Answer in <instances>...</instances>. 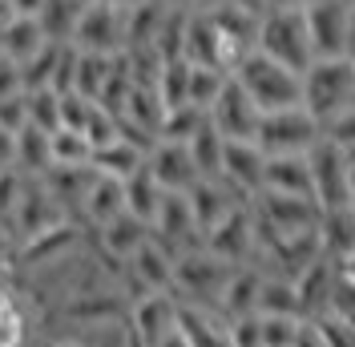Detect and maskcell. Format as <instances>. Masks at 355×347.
Returning a JSON list of instances; mask_svg holds the SVG:
<instances>
[{"label": "cell", "mask_w": 355, "mask_h": 347, "mask_svg": "<svg viewBox=\"0 0 355 347\" xmlns=\"http://www.w3.org/2000/svg\"><path fill=\"white\" fill-rule=\"evenodd\" d=\"M303 109L319 126H327L335 117H343L355 109V61L352 57H327L315 61L303 73Z\"/></svg>", "instance_id": "cell-1"}, {"label": "cell", "mask_w": 355, "mask_h": 347, "mask_svg": "<svg viewBox=\"0 0 355 347\" xmlns=\"http://www.w3.org/2000/svg\"><path fill=\"white\" fill-rule=\"evenodd\" d=\"M254 49L279 61L291 73H307L315 65V49H311V33H307V17L303 12H291V8H266L259 17V37Z\"/></svg>", "instance_id": "cell-2"}, {"label": "cell", "mask_w": 355, "mask_h": 347, "mask_svg": "<svg viewBox=\"0 0 355 347\" xmlns=\"http://www.w3.org/2000/svg\"><path fill=\"white\" fill-rule=\"evenodd\" d=\"M230 77H234V81L243 85L246 97L259 105V113H279V109L303 105V77L291 73V69H283L279 61L263 57L259 49H254Z\"/></svg>", "instance_id": "cell-3"}, {"label": "cell", "mask_w": 355, "mask_h": 347, "mask_svg": "<svg viewBox=\"0 0 355 347\" xmlns=\"http://www.w3.org/2000/svg\"><path fill=\"white\" fill-rule=\"evenodd\" d=\"M230 275H234V266L214 259L206 246L182 251L174 259V299L178 303H198V307H214L218 311V299L226 291V282H230Z\"/></svg>", "instance_id": "cell-4"}, {"label": "cell", "mask_w": 355, "mask_h": 347, "mask_svg": "<svg viewBox=\"0 0 355 347\" xmlns=\"http://www.w3.org/2000/svg\"><path fill=\"white\" fill-rule=\"evenodd\" d=\"M319 142H323V126L303 105L279 109V113H263L259 137H254V146L266 158H279V153H311Z\"/></svg>", "instance_id": "cell-5"}, {"label": "cell", "mask_w": 355, "mask_h": 347, "mask_svg": "<svg viewBox=\"0 0 355 347\" xmlns=\"http://www.w3.org/2000/svg\"><path fill=\"white\" fill-rule=\"evenodd\" d=\"M69 44L81 49V53H97V57H117V53H125V44H130L125 12L101 4V0H89L85 8H81V21L73 28V41Z\"/></svg>", "instance_id": "cell-6"}, {"label": "cell", "mask_w": 355, "mask_h": 347, "mask_svg": "<svg viewBox=\"0 0 355 347\" xmlns=\"http://www.w3.org/2000/svg\"><path fill=\"white\" fill-rule=\"evenodd\" d=\"M254 210V222H259V235H303V230H315L319 226V206L315 198H295V194H263L250 202Z\"/></svg>", "instance_id": "cell-7"}, {"label": "cell", "mask_w": 355, "mask_h": 347, "mask_svg": "<svg viewBox=\"0 0 355 347\" xmlns=\"http://www.w3.org/2000/svg\"><path fill=\"white\" fill-rule=\"evenodd\" d=\"M202 246L214 255V259L230 262V266H246V262L259 255V222L250 206H239L222 218L214 230L202 235Z\"/></svg>", "instance_id": "cell-8"}, {"label": "cell", "mask_w": 355, "mask_h": 347, "mask_svg": "<svg viewBox=\"0 0 355 347\" xmlns=\"http://www.w3.org/2000/svg\"><path fill=\"white\" fill-rule=\"evenodd\" d=\"M307 162H311V186H315V202H319V210H339V206H347L352 158L323 137V142L307 153Z\"/></svg>", "instance_id": "cell-9"}, {"label": "cell", "mask_w": 355, "mask_h": 347, "mask_svg": "<svg viewBox=\"0 0 355 347\" xmlns=\"http://www.w3.org/2000/svg\"><path fill=\"white\" fill-rule=\"evenodd\" d=\"M61 222H69L65 206L53 198V190L44 186L41 178H28L21 206H17V214H12V222H8V239L21 246V242L37 239V235H44V230L61 226Z\"/></svg>", "instance_id": "cell-10"}, {"label": "cell", "mask_w": 355, "mask_h": 347, "mask_svg": "<svg viewBox=\"0 0 355 347\" xmlns=\"http://www.w3.org/2000/svg\"><path fill=\"white\" fill-rule=\"evenodd\" d=\"M206 117H210V126L222 133V142H254V137H259V121H263L259 105L246 97L243 85H239L234 77L222 85L218 101L206 109Z\"/></svg>", "instance_id": "cell-11"}, {"label": "cell", "mask_w": 355, "mask_h": 347, "mask_svg": "<svg viewBox=\"0 0 355 347\" xmlns=\"http://www.w3.org/2000/svg\"><path fill=\"white\" fill-rule=\"evenodd\" d=\"M178 331V299L170 291L157 295H141L130 307V335L137 347H157L166 335Z\"/></svg>", "instance_id": "cell-12"}, {"label": "cell", "mask_w": 355, "mask_h": 347, "mask_svg": "<svg viewBox=\"0 0 355 347\" xmlns=\"http://www.w3.org/2000/svg\"><path fill=\"white\" fill-rule=\"evenodd\" d=\"M150 230H154V239L162 242L166 251H174V255L202 246V230H198V222H194V210H190V198L186 194H166L162 198V206H157Z\"/></svg>", "instance_id": "cell-13"}, {"label": "cell", "mask_w": 355, "mask_h": 347, "mask_svg": "<svg viewBox=\"0 0 355 347\" xmlns=\"http://www.w3.org/2000/svg\"><path fill=\"white\" fill-rule=\"evenodd\" d=\"M303 17H307L315 61L347 57V0H319V4H311Z\"/></svg>", "instance_id": "cell-14"}, {"label": "cell", "mask_w": 355, "mask_h": 347, "mask_svg": "<svg viewBox=\"0 0 355 347\" xmlns=\"http://www.w3.org/2000/svg\"><path fill=\"white\" fill-rule=\"evenodd\" d=\"M146 170L166 194H190L198 186V166L190 158V146H178V142H157L154 150L146 153Z\"/></svg>", "instance_id": "cell-15"}, {"label": "cell", "mask_w": 355, "mask_h": 347, "mask_svg": "<svg viewBox=\"0 0 355 347\" xmlns=\"http://www.w3.org/2000/svg\"><path fill=\"white\" fill-rule=\"evenodd\" d=\"M263 170H266V153L254 142H226L218 182H226L243 202H254L263 194Z\"/></svg>", "instance_id": "cell-16"}, {"label": "cell", "mask_w": 355, "mask_h": 347, "mask_svg": "<svg viewBox=\"0 0 355 347\" xmlns=\"http://www.w3.org/2000/svg\"><path fill=\"white\" fill-rule=\"evenodd\" d=\"M174 259H178L174 251H166L157 239H150L125 262V271L141 287V295H157V291H170L174 295Z\"/></svg>", "instance_id": "cell-17"}, {"label": "cell", "mask_w": 355, "mask_h": 347, "mask_svg": "<svg viewBox=\"0 0 355 347\" xmlns=\"http://www.w3.org/2000/svg\"><path fill=\"white\" fill-rule=\"evenodd\" d=\"M339 287V262L335 259H319L311 262L307 271L295 275V291H299V303H303V319H319L331 311V295Z\"/></svg>", "instance_id": "cell-18"}, {"label": "cell", "mask_w": 355, "mask_h": 347, "mask_svg": "<svg viewBox=\"0 0 355 347\" xmlns=\"http://www.w3.org/2000/svg\"><path fill=\"white\" fill-rule=\"evenodd\" d=\"M178 331L190 347H230V319L214 307L178 303Z\"/></svg>", "instance_id": "cell-19"}, {"label": "cell", "mask_w": 355, "mask_h": 347, "mask_svg": "<svg viewBox=\"0 0 355 347\" xmlns=\"http://www.w3.org/2000/svg\"><path fill=\"white\" fill-rule=\"evenodd\" d=\"M263 190H270V194L315 198V186H311V162H307V153H279V158H266V170H263ZM315 206H319V202H315Z\"/></svg>", "instance_id": "cell-20"}, {"label": "cell", "mask_w": 355, "mask_h": 347, "mask_svg": "<svg viewBox=\"0 0 355 347\" xmlns=\"http://www.w3.org/2000/svg\"><path fill=\"white\" fill-rule=\"evenodd\" d=\"M77 242H81L77 222H61V226L37 235V239L21 242V246H17V262H21V266H53V262H65V255Z\"/></svg>", "instance_id": "cell-21"}, {"label": "cell", "mask_w": 355, "mask_h": 347, "mask_svg": "<svg viewBox=\"0 0 355 347\" xmlns=\"http://www.w3.org/2000/svg\"><path fill=\"white\" fill-rule=\"evenodd\" d=\"M44 44H53V41L44 37L41 21H33V17H12V21L0 28V57L12 61L17 69H24L28 61H37L44 53Z\"/></svg>", "instance_id": "cell-22"}, {"label": "cell", "mask_w": 355, "mask_h": 347, "mask_svg": "<svg viewBox=\"0 0 355 347\" xmlns=\"http://www.w3.org/2000/svg\"><path fill=\"white\" fill-rule=\"evenodd\" d=\"M186 198H190V210H194V222H198L202 235H206V230H214V226H218L230 210L250 206V202H243V198L234 194L226 182H198V186H194Z\"/></svg>", "instance_id": "cell-23"}, {"label": "cell", "mask_w": 355, "mask_h": 347, "mask_svg": "<svg viewBox=\"0 0 355 347\" xmlns=\"http://www.w3.org/2000/svg\"><path fill=\"white\" fill-rule=\"evenodd\" d=\"M97 235H101V251H105L113 262H130L146 242L154 239L150 222H141V218H133V214H117L113 222H105Z\"/></svg>", "instance_id": "cell-24"}, {"label": "cell", "mask_w": 355, "mask_h": 347, "mask_svg": "<svg viewBox=\"0 0 355 347\" xmlns=\"http://www.w3.org/2000/svg\"><path fill=\"white\" fill-rule=\"evenodd\" d=\"M263 271L254 266V262H246V266H234V275L226 282V291H222L218 299V315L226 319H239V315H254L259 311V291H263Z\"/></svg>", "instance_id": "cell-25"}, {"label": "cell", "mask_w": 355, "mask_h": 347, "mask_svg": "<svg viewBox=\"0 0 355 347\" xmlns=\"http://www.w3.org/2000/svg\"><path fill=\"white\" fill-rule=\"evenodd\" d=\"M89 166L97 174H105V178H113V182H130L133 174L146 170V150L125 142V137H113V142L93 150V162Z\"/></svg>", "instance_id": "cell-26"}, {"label": "cell", "mask_w": 355, "mask_h": 347, "mask_svg": "<svg viewBox=\"0 0 355 347\" xmlns=\"http://www.w3.org/2000/svg\"><path fill=\"white\" fill-rule=\"evenodd\" d=\"M81 214L97 230L105 222H113L117 214H125V182H113V178L93 170V182H89V190H85V202H81Z\"/></svg>", "instance_id": "cell-27"}, {"label": "cell", "mask_w": 355, "mask_h": 347, "mask_svg": "<svg viewBox=\"0 0 355 347\" xmlns=\"http://www.w3.org/2000/svg\"><path fill=\"white\" fill-rule=\"evenodd\" d=\"M319 239H323V255L335 262L355 255V214L347 206L339 210H323L319 214Z\"/></svg>", "instance_id": "cell-28"}, {"label": "cell", "mask_w": 355, "mask_h": 347, "mask_svg": "<svg viewBox=\"0 0 355 347\" xmlns=\"http://www.w3.org/2000/svg\"><path fill=\"white\" fill-rule=\"evenodd\" d=\"M254 315H283V319H303V303H299V291L295 279L287 275H266L263 291H259V311Z\"/></svg>", "instance_id": "cell-29"}, {"label": "cell", "mask_w": 355, "mask_h": 347, "mask_svg": "<svg viewBox=\"0 0 355 347\" xmlns=\"http://www.w3.org/2000/svg\"><path fill=\"white\" fill-rule=\"evenodd\" d=\"M24 178H44L53 170V153H49V133L24 126L17 133V162H12Z\"/></svg>", "instance_id": "cell-30"}, {"label": "cell", "mask_w": 355, "mask_h": 347, "mask_svg": "<svg viewBox=\"0 0 355 347\" xmlns=\"http://www.w3.org/2000/svg\"><path fill=\"white\" fill-rule=\"evenodd\" d=\"M113 73V57H97V53H81L77 49V69H73V89L69 93H81L89 101H101V89Z\"/></svg>", "instance_id": "cell-31"}, {"label": "cell", "mask_w": 355, "mask_h": 347, "mask_svg": "<svg viewBox=\"0 0 355 347\" xmlns=\"http://www.w3.org/2000/svg\"><path fill=\"white\" fill-rule=\"evenodd\" d=\"M49 153H53V170H85L93 162V142L77 130H57L49 137Z\"/></svg>", "instance_id": "cell-32"}, {"label": "cell", "mask_w": 355, "mask_h": 347, "mask_svg": "<svg viewBox=\"0 0 355 347\" xmlns=\"http://www.w3.org/2000/svg\"><path fill=\"white\" fill-rule=\"evenodd\" d=\"M81 8H85V0H44L41 17H37L44 37L57 44H69L73 41V28L81 21Z\"/></svg>", "instance_id": "cell-33"}, {"label": "cell", "mask_w": 355, "mask_h": 347, "mask_svg": "<svg viewBox=\"0 0 355 347\" xmlns=\"http://www.w3.org/2000/svg\"><path fill=\"white\" fill-rule=\"evenodd\" d=\"M206 126H210V117H206V109H198V105L166 109L162 130H157V142H178V146H190V142H194V133L206 130Z\"/></svg>", "instance_id": "cell-34"}, {"label": "cell", "mask_w": 355, "mask_h": 347, "mask_svg": "<svg viewBox=\"0 0 355 347\" xmlns=\"http://www.w3.org/2000/svg\"><path fill=\"white\" fill-rule=\"evenodd\" d=\"M162 198H166V190H162L154 178H150V170L133 174L130 182H125V214L141 218V222H154Z\"/></svg>", "instance_id": "cell-35"}, {"label": "cell", "mask_w": 355, "mask_h": 347, "mask_svg": "<svg viewBox=\"0 0 355 347\" xmlns=\"http://www.w3.org/2000/svg\"><path fill=\"white\" fill-rule=\"evenodd\" d=\"M222 153H226V142H222V133L214 130V126H206V130L194 133L190 158H194V166H198L202 182H218L222 178Z\"/></svg>", "instance_id": "cell-36"}, {"label": "cell", "mask_w": 355, "mask_h": 347, "mask_svg": "<svg viewBox=\"0 0 355 347\" xmlns=\"http://www.w3.org/2000/svg\"><path fill=\"white\" fill-rule=\"evenodd\" d=\"M28 126L49 137L61 130V93L57 89H28Z\"/></svg>", "instance_id": "cell-37"}, {"label": "cell", "mask_w": 355, "mask_h": 347, "mask_svg": "<svg viewBox=\"0 0 355 347\" xmlns=\"http://www.w3.org/2000/svg\"><path fill=\"white\" fill-rule=\"evenodd\" d=\"M230 81V73H222V69H210V65H190V93H186V101L198 109H210L218 101L222 85Z\"/></svg>", "instance_id": "cell-38"}, {"label": "cell", "mask_w": 355, "mask_h": 347, "mask_svg": "<svg viewBox=\"0 0 355 347\" xmlns=\"http://www.w3.org/2000/svg\"><path fill=\"white\" fill-rule=\"evenodd\" d=\"M24 307L12 291H0V347H21L24 344Z\"/></svg>", "instance_id": "cell-39"}, {"label": "cell", "mask_w": 355, "mask_h": 347, "mask_svg": "<svg viewBox=\"0 0 355 347\" xmlns=\"http://www.w3.org/2000/svg\"><path fill=\"white\" fill-rule=\"evenodd\" d=\"M24 186H28V178H24V174L17 170V166L0 170V222H4V230H8V222H12L17 206H21Z\"/></svg>", "instance_id": "cell-40"}, {"label": "cell", "mask_w": 355, "mask_h": 347, "mask_svg": "<svg viewBox=\"0 0 355 347\" xmlns=\"http://www.w3.org/2000/svg\"><path fill=\"white\" fill-rule=\"evenodd\" d=\"M69 315L89 323V327H97L101 319H110V315H121V307L113 303L110 295H77L73 307H69Z\"/></svg>", "instance_id": "cell-41"}, {"label": "cell", "mask_w": 355, "mask_h": 347, "mask_svg": "<svg viewBox=\"0 0 355 347\" xmlns=\"http://www.w3.org/2000/svg\"><path fill=\"white\" fill-rule=\"evenodd\" d=\"M263 319V347H295L307 319H283V315H259Z\"/></svg>", "instance_id": "cell-42"}, {"label": "cell", "mask_w": 355, "mask_h": 347, "mask_svg": "<svg viewBox=\"0 0 355 347\" xmlns=\"http://www.w3.org/2000/svg\"><path fill=\"white\" fill-rule=\"evenodd\" d=\"M323 137H327L331 146H339V150L355 162V109H347L343 117L327 121V126H323Z\"/></svg>", "instance_id": "cell-43"}, {"label": "cell", "mask_w": 355, "mask_h": 347, "mask_svg": "<svg viewBox=\"0 0 355 347\" xmlns=\"http://www.w3.org/2000/svg\"><path fill=\"white\" fill-rule=\"evenodd\" d=\"M230 347H263V319L259 315L230 319Z\"/></svg>", "instance_id": "cell-44"}, {"label": "cell", "mask_w": 355, "mask_h": 347, "mask_svg": "<svg viewBox=\"0 0 355 347\" xmlns=\"http://www.w3.org/2000/svg\"><path fill=\"white\" fill-rule=\"evenodd\" d=\"M319 323V331H323V339H327V347H355V327L347 323V319H339V315H319L315 319Z\"/></svg>", "instance_id": "cell-45"}, {"label": "cell", "mask_w": 355, "mask_h": 347, "mask_svg": "<svg viewBox=\"0 0 355 347\" xmlns=\"http://www.w3.org/2000/svg\"><path fill=\"white\" fill-rule=\"evenodd\" d=\"M0 126H8L12 133H21L24 126H28V89L0 101Z\"/></svg>", "instance_id": "cell-46"}, {"label": "cell", "mask_w": 355, "mask_h": 347, "mask_svg": "<svg viewBox=\"0 0 355 347\" xmlns=\"http://www.w3.org/2000/svg\"><path fill=\"white\" fill-rule=\"evenodd\" d=\"M12 93H24V73L12 61H4L0 57V101L4 97H12Z\"/></svg>", "instance_id": "cell-47"}, {"label": "cell", "mask_w": 355, "mask_h": 347, "mask_svg": "<svg viewBox=\"0 0 355 347\" xmlns=\"http://www.w3.org/2000/svg\"><path fill=\"white\" fill-rule=\"evenodd\" d=\"M12 262H17V242L8 235H0V291H8V275H12Z\"/></svg>", "instance_id": "cell-48"}, {"label": "cell", "mask_w": 355, "mask_h": 347, "mask_svg": "<svg viewBox=\"0 0 355 347\" xmlns=\"http://www.w3.org/2000/svg\"><path fill=\"white\" fill-rule=\"evenodd\" d=\"M12 162H17V133L0 126V170H8Z\"/></svg>", "instance_id": "cell-49"}, {"label": "cell", "mask_w": 355, "mask_h": 347, "mask_svg": "<svg viewBox=\"0 0 355 347\" xmlns=\"http://www.w3.org/2000/svg\"><path fill=\"white\" fill-rule=\"evenodd\" d=\"M295 347H327V339H323V331H319V323H315V319H307V323H303V331H299Z\"/></svg>", "instance_id": "cell-50"}, {"label": "cell", "mask_w": 355, "mask_h": 347, "mask_svg": "<svg viewBox=\"0 0 355 347\" xmlns=\"http://www.w3.org/2000/svg\"><path fill=\"white\" fill-rule=\"evenodd\" d=\"M4 4H8L12 17H33V21L41 17V8H44V0H4Z\"/></svg>", "instance_id": "cell-51"}, {"label": "cell", "mask_w": 355, "mask_h": 347, "mask_svg": "<svg viewBox=\"0 0 355 347\" xmlns=\"http://www.w3.org/2000/svg\"><path fill=\"white\" fill-rule=\"evenodd\" d=\"M162 4L182 8V12H202V8H210V4H218V0H162Z\"/></svg>", "instance_id": "cell-52"}, {"label": "cell", "mask_w": 355, "mask_h": 347, "mask_svg": "<svg viewBox=\"0 0 355 347\" xmlns=\"http://www.w3.org/2000/svg\"><path fill=\"white\" fill-rule=\"evenodd\" d=\"M226 4L243 8V12H250V17H263L266 8H270V0H226Z\"/></svg>", "instance_id": "cell-53"}, {"label": "cell", "mask_w": 355, "mask_h": 347, "mask_svg": "<svg viewBox=\"0 0 355 347\" xmlns=\"http://www.w3.org/2000/svg\"><path fill=\"white\" fill-rule=\"evenodd\" d=\"M311 4H319V0H270V8H291V12H307Z\"/></svg>", "instance_id": "cell-54"}, {"label": "cell", "mask_w": 355, "mask_h": 347, "mask_svg": "<svg viewBox=\"0 0 355 347\" xmlns=\"http://www.w3.org/2000/svg\"><path fill=\"white\" fill-rule=\"evenodd\" d=\"M347 57H355V0H347Z\"/></svg>", "instance_id": "cell-55"}, {"label": "cell", "mask_w": 355, "mask_h": 347, "mask_svg": "<svg viewBox=\"0 0 355 347\" xmlns=\"http://www.w3.org/2000/svg\"><path fill=\"white\" fill-rule=\"evenodd\" d=\"M339 279H343V282H355V255L339 262Z\"/></svg>", "instance_id": "cell-56"}, {"label": "cell", "mask_w": 355, "mask_h": 347, "mask_svg": "<svg viewBox=\"0 0 355 347\" xmlns=\"http://www.w3.org/2000/svg\"><path fill=\"white\" fill-rule=\"evenodd\" d=\"M157 347H190V344H186V335H182V331H174V335H166Z\"/></svg>", "instance_id": "cell-57"}, {"label": "cell", "mask_w": 355, "mask_h": 347, "mask_svg": "<svg viewBox=\"0 0 355 347\" xmlns=\"http://www.w3.org/2000/svg\"><path fill=\"white\" fill-rule=\"evenodd\" d=\"M347 210L355 214V162H352V182H347Z\"/></svg>", "instance_id": "cell-58"}, {"label": "cell", "mask_w": 355, "mask_h": 347, "mask_svg": "<svg viewBox=\"0 0 355 347\" xmlns=\"http://www.w3.org/2000/svg\"><path fill=\"white\" fill-rule=\"evenodd\" d=\"M53 347H81V344H69V339H65V344H53Z\"/></svg>", "instance_id": "cell-59"}, {"label": "cell", "mask_w": 355, "mask_h": 347, "mask_svg": "<svg viewBox=\"0 0 355 347\" xmlns=\"http://www.w3.org/2000/svg\"><path fill=\"white\" fill-rule=\"evenodd\" d=\"M0 235H8V230H4V222H0Z\"/></svg>", "instance_id": "cell-60"}, {"label": "cell", "mask_w": 355, "mask_h": 347, "mask_svg": "<svg viewBox=\"0 0 355 347\" xmlns=\"http://www.w3.org/2000/svg\"><path fill=\"white\" fill-rule=\"evenodd\" d=\"M352 61H355V57H352Z\"/></svg>", "instance_id": "cell-61"}, {"label": "cell", "mask_w": 355, "mask_h": 347, "mask_svg": "<svg viewBox=\"0 0 355 347\" xmlns=\"http://www.w3.org/2000/svg\"><path fill=\"white\" fill-rule=\"evenodd\" d=\"M85 4H89V0H85Z\"/></svg>", "instance_id": "cell-62"}]
</instances>
